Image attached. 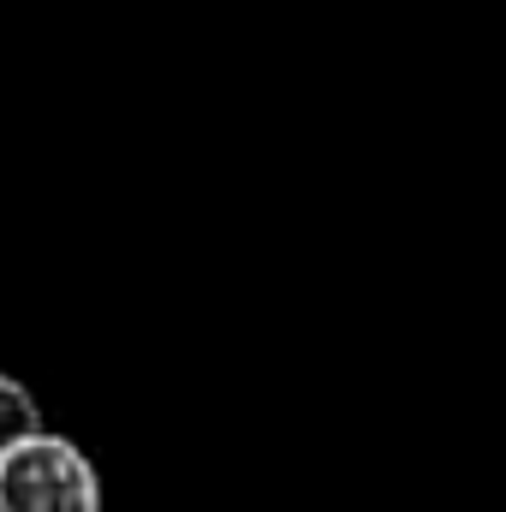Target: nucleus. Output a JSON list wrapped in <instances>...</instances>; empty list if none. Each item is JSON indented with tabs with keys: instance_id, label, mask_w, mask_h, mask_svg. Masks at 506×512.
Instances as JSON below:
<instances>
[{
	"instance_id": "1",
	"label": "nucleus",
	"mask_w": 506,
	"mask_h": 512,
	"mask_svg": "<svg viewBox=\"0 0 506 512\" xmlns=\"http://www.w3.org/2000/svg\"><path fill=\"white\" fill-rule=\"evenodd\" d=\"M0 512H102V477L78 441L36 429L0 459Z\"/></svg>"
},
{
	"instance_id": "2",
	"label": "nucleus",
	"mask_w": 506,
	"mask_h": 512,
	"mask_svg": "<svg viewBox=\"0 0 506 512\" xmlns=\"http://www.w3.org/2000/svg\"><path fill=\"white\" fill-rule=\"evenodd\" d=\"M36 429H42L36 393L18 382V376H6V370H0V459H6L24 435H36Z\"/></svg>"
}]
</instances>
